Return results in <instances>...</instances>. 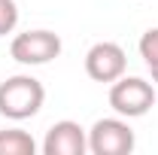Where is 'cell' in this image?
<instances>
[{"mask_svg": "<svg viewBox=\"0 0 158 155\" xmlns=\"http://www.w3.org/2000/svg\"><path fill=\"white\" fill-rule=\"evenodd\" d=\"M46 103V88L43 82L27 73L9 76L0 82V116L12 119V122H24L34 119Z\"/></svg>", "mask_w": 158, "mask_h": 155, "instance_id": "cell-1", "label": "cell"}, {"mask_svg": "<svg viewBox=\"0 0 158 155\" xmlns=\"http://www.w3.org/2000/svg\"><path fill=\"white\" fill-rule=\"evenodd\" d=\"M110 107L122 119H140L155 107V85L140 76H118L110 88Z\"/></svg>", "mask_w": 158, "mask_h": 155, "instance_id": "cell-2", "label": "cell"}, {"mask_svg": "<svg viewBox=\"0 0 158 155\" xmlns=\"http://www.w3.org/2000/svg\"><path fill=\"white\" fill-rule=\"evenodd\" d=\"M137 137L125 119H98L88 131V152L91 155H128L134 152Z\"/></svg>", "mask_w": 158, "mask_h": 155, "instance_id": "cell-3", "label": "cell"}, {"mask_svg": "<svg viewBox=\"0 0 158 155\" xmlns=\"http://www.w3.org/2000/svg\"><path fill=\"white\" fill-rule=\"evenodd\" d=\"M9 55L24 64V67H40V64H49L61 55V37L52 31H24L19 37H12L9 43Z\"/></svg>", "mask_w": 158, "mask_h": 155, "instance_id": "cell-4", "label": "cell"}, {"mask_svg": "<svg viewBox=\"0 0 158 155\" xmlns=\"http://www.w3.org/2000/svg\"><path fill=\"white\" fill-rule=\"evenodd\" d=\"M125 70H128V55L118 43L103 40L85 52V73L94 82H116L118 76H125Z\"/></svg>", "mask_w": 158, "mask_h": 155, "instance_id": "cell-5", "label": "cell"}, {"mask_svg": "<svg viewBox=\"0 0 158 155\" xmlns=\"http://www.w3.org/2000/svg\"><path fill=\"white\" fill-rule=\"evenodd\" d=\"M88 152V131L79 122H55L46 140H43V155H85Z\"/></svg>", "mask_w": 158, "mask_h": 155, "instance_id": "cell-6", "label": "cell"}, {"mask_svg": "<svg viewBox=\"0 0 158 155\" xmlns=\"http://www.w3.org/2000/svg\"><path fill=\"white\" fill-rule=\"evenodd\" d=\"M37 152V140L21 131V128H6L0 131V155H34Z\"/></svg>", "mask_w": 158, "mask_h": 155, "instance_id": "cell-7", "label": "cell"}, {"mask_svg": "<svg viewBox=\"0 0 158 155\" xmlns=\"http://www.w3.org/2000/svg\"><path fill=\"white\" fill-rule=\"evenodd\" d=\"M140 58L146 61V67H155L158 64V27H149L140 37Z\"/></svg>", "mask_w": 158, "mask_h": 155, "instance_id": "cell-8", "label": "cell"}, {"mask_svg": "<svg viewBox=\"0 0 158 155\" xmlns=\"http://www.w3.org/2000/svg\"><path fill=\"white\" fill-rule=\"evenodd\" d=\"M19 24V6L15 0H0V37L12 34Z\"/></svg>", "mask_w": 158, "mask_h": 155, "instance_id": "cell-9", "label": "cell"}, {"mask_svg": "<svg viewBox=\"0 0 158 155\" xmlns=\"http://www.w3.org/2000/svg\"><path fill=\"white\" fill-rule=\"evenodd\" d=\"M149 70H152V82L158 85V64H155V67H149Z\"/></svg>", "mask_w": 158, "mask_h": 155, "instance_id": "cell-10", "label": "cell"}]
</instances>
